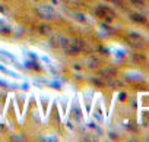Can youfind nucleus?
<instances>
[{
	"mask_svg": "<svg viewBox=\"0 0 149 142\" xmlns=\"http://www.w3.org/2000/svg\"><path fill=\"white\" fill-rule=\"evenodd\" d=\"M35 13H37L41 19H45V21H54V19L58 18L57 10H56L51 5H47V3L38 5V6L35 8Z\"/></svg>",
	"mask_w": 149,
	"mask_h": 142,
	"instance_id": "1",
	"label": "nucleus"
},
{
	"mask_svg": "<svg viewBox=\"0 0 149 142\" xmlns=\"http://www.w3.org/2000/svg\"><path fill=\"white\" fill-rule=\"evenodd\" d=\"M95 13H97L101 19H104V21H107V22H111V21L114 19L113 10H111L110 8H107V6H97Z\"/></svg>",
	"mask_w": 149,
	"mask_h": 142,
	"instance_id": "2",
	"label": "nucleus"
},
{
	"mask_svg": "<svg viewBox=\"0 0 149 142\" xmlns=\"http://www.w3.org/2000/svg\"><path fill=\"white\" fill-rule=\"evenodd\" d=\"M53 31H54V28H53V25L48 24V22H41V24L37 25V32H38L40 35L50 37V35H53Z\"/></svg>",
	"mask_w": 149,
	"mask_h": 142,
	"instance_id": "3",
	"label": "nucleus"
},
{
	"mask_svg": "<svg viewBox=\"0 0 149 142\" xmlns=\"http://www.w3.org/2000/svg\"><path fill=\"white\" fill-rule=\"evenodd\" d=\"M85 64H86L88 67H91V69H97V67L101 64V59H100L98 56H95V54H89V57L86 59Z\"/></svg>",
	"mask_w": 149,
	"mask_h": 142,
	"instance_id": "4",
	"label": "nucleus"
},
{
	"mask_svg": "<svg viewBox=\"0 0 149 142\" xmlns=\"http://www.w3.org/2000/svg\"><path fill=\"white\" fill-rule=\"evenodd\" d=\"M116 73H117V69H114L111 66H107L100 70V76H102V78H111V76H116Z\"/></svg>",
	"mask_w": 149,
	"mask_h": 142,
	"instance_id": "5",
	"label": "nucleus"
},
{
	"mask_svg": "<svg viewBox=\"0 0 149 142\" xmlns=\"http://www.w3.org/2000/svg\"><path fill=\"white\" fill-rule=\"evenodd\" d=\"M12 32H13L12 27H9V25H6L3 22H0V34H2V35H10Z\"/></svg>",
	"mask_w": 149,
	"mask_h": 142,
	"instance_id": "6",
	"label": "nucleus"
},
{
	"mask_svg": "<svg viewBox=\"0 0 149 142\" xmlns=\"http://www.w3.org/2000/svg\"><path fill=\"white\" fill-rule=\"evenodd\" d=\"M89 81H91V84H92V85H95V87H100V88H101V87H104V81H102L100 76H92Z\"/></svg>",
	"mask_w": 149,
	"mask_h": 142,
	"instance_id": "7",
	"label": "nucleus"
},
{
	"mask_svg": "<svg viewBox=\"0 0 149 142\" xmlns=\"http://www.w3.org/2000/svg\"><path fill=\"white\" fill-rule=\"evenodd\" d=\"M74 16H76L78 21H81V22H86V18H85V15H82V13H76Z\"/></svg>",
	"mask_w": 149,
	"mask_h": 142,
	"instance_id": "8",
	"label": "nucleus"
},
{
	"mask_svg": "<svg viewBox=\"0 0 149 142\" xmlns=\"http://www.w3.org/2000/svg\"><path fill=\"white\" fill-rule=\"evenodd\" d=\"M108 2H111L116 6H123V0H108Z\"/></svg>",
	"mask_w": 149,
	"mask_h": 142,
	"instance_id": "9",
	"label": "nucleus"
},
{
	"mask_svg": "<svg viewBox=\"0 0 149 142\" xmlns=\"http://www.w3.org/2000/svg\"><path fill=\"white\" fill-rule=\"evenodd\" d=\"M12 139H16V141H21V139H25V136H24V135H13V136H12Z\"/></svg>",
	"mask_w": 149,
	"mask_h": 142,
	"instance_id": "10",
	"label": "nucleus"
},
{
	"mask_svg": "<svg viewBox=\"0 0 149 142\" xmlns=\"http://www.w3.org/2000/svg\"><path fill=\"white\" fill-rule=\"evenodd\" d=\"M0 132H6V127L3 125H0Z\"/></svg>",
	"mask_w": 149,
	"mask_h": 142,
	"instance_id": "11",
	"label": "nucleus"
},
{
	"mask_svg": "<svg viewBox=\"0 0 149 142\" xmlns=\"http://www.w3.org/2000/svg\"><path fill=\"white\" fill-rule=\"evenodd\" d=\"M74 69H78V70H79V69H82V66H81V64H74Z\"/></svg>",
	"mask_w": 149,
	"mask_h": 142,
	"instance_id": "12",
	"label": "nucleus"
},
{
	"mask_svg": "<svg viewBox=\"0 0 149 142\" xmlns=\"http://www.w3.org/2000/svg\"><path fill=\"white\" fill-rule=\"evenodd\" d=\"M53 2H54V3H57V2H58V0H53Z\"/></svg>",
	"mask_w": 149,
	"mask_h": 142,
	"instance_id": "13",
	"label": "nucleus"
}]
</instances>
